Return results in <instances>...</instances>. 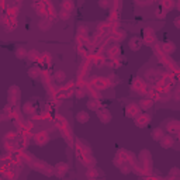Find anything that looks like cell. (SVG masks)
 Segmentation results:
<instances>
[{"instance_id": "1", "label": "cell", "mask_w": 180, "mask_h": 180, "mask_svg": "<svg viewBox=\"0 0 180 180\" xmlns=\"http://www.w3.org/2000/svg\"><path fill=\"white\" fill-rule=\"evenodd\" d=\"M141 47H142V41H141L138 37L131 38V41H129V48H131L132 51H140Z\"/></svg>"}, {"instance_id": "2", "label": "cell", "mask_w": 180, "mask_h": 180, "mask_svg": "<svg viewBox=\"0 0 180 180\" xmlns=\"http://www.w3.org/2000/svg\"><path fill=\"white\" fill-rule=\"evenodd\" d=\"M97 116H99V118L103 122H108L111 120V114L108 113V110H100L99 113H97Z\"/></svg>"}, {"instance_id": "3", "label": "cell", "mask_w": 180, "mask_h": 180, "mask_svg": "<svg viewBox=\"0 0 180 180\" xmlns=\"http://www.w3.org/2000/svg\"><path fill=\"white\" fill-rule=\"evenodd\" d=\"M38 27H40V30H42V31H48V30L52 27V23H51L49 20H47V18H44V20H41L40 21Z\"/></svg>"}, {"instance_id": "4", "label": "cell", "mask_w": 180, "mask_h": 180, "mask_svg": "<svg viewBox=\"0 0 180 180\" xmlns=\"http://www.w3.org/2000/svg\"><path fill=\"white\" fill-rule=\"evenodd\" d=\"M76 120L82 124H85V122L89 121V114H87L86 111H79L77 114H76Z\"/></svg>"}, {"instance_id": "5", "label": "cell", "mask_w": 180, "mask_h": 180, "mask_svg": "<svg viewBox=\"0 0 180 180\" xmlns=\"http://www.w3.org/2000/svg\"><path fill=\"white\" fill-rule=\"evenodd\" d=\"M163 137H165V135H163V131L160 128H155V129L152 131V138L155 141H162Z\"/></svg>"}, {"instance_id": "6", "label": "cell", "mask_w": 180, "mask_h": 180, "mask_svg": "<svg viewBox=\"0 0 180 180\" xmlns=\"http://www.w3.org/2000/svg\"><path fill=\"white\" fill-rule=\"evenodd\" d=\"M16 56H17L18 59H24L28 56V52L24 49V48H18L17 51H16Z\"/></svg>"}, {"instance_id": "7", "label": "cell", "mask_w": 180, "mask_h": 180, "mask_svg": "<svg viewBox=\"0 0 180 180\" xmlns=\"http://www.w3.org/2000/svg\"><path fill=\"white\" fill-rule=\"evenodd\" d=\"M173 144V140L170 138V137H163L162 138V146L163 148H170Z\"/></svg>"}, {"instance_id": "8", "label": "cell", "mask_w": 180, "mask_h": 180, "mask_svg": "<svg viewBox=\"0 0 180 180\" xmlns=\"http://www.w3.org/2000/svg\"><path fill=\"white\" fill-rule=\"evenodd\" d=\"M152 104H153V101H151V100H141L140 103L142 108H149V107H152Z\"/></svg>"}, {"instance_id": "9", "label": "cell", "mask_w": 180, "mask_h": 180, "mask_svg": "<svg viewBox=\"0 0 180 180\" xmlns=\"http://www.w3.org/2000/svg\"><path fill=\"white\" fill-rule=\"evenodd\" d=\"M65 77H66V75H65V72H62V70H58V72L55 73V79L58 82L65 80Z\"/></svg>"}, {"instance_id": "10", "label": "cell", "mask_w": 180, "mask_h": 180, "mask_svg": "<svg viewBox=\"0 0 180 180\" xmlns=\"http://www.w3.org/2000/svg\"><path fill=\"white\" fill-rule=\"evenodd\" d=\"M37 58H38V52L34 51V49H31V51L28 52V59L30 61H35Z\"/></svg>"}, {"instance_id": "11", "label": "cell", "mask_w": 180, "mask_h": 180, "mask_svg": "<svg viewBox=\"0 0 180 180\" xmlns=\"http://www.w3.org/2000/svg\"><path fill=\"white\" fill-rule=\"evenodd\" d=\"M87 107L92 108V110H97V103L93 101V100H92V101H87Z\"/></svg>"}, {"instance_id": "12", "label": "cell", "mask_w": 180, "mask_h": 180, "mask_svg": "<svg viewBox=\"0 0 180 180\" xmlns=\"http://www.w3.org/2000/svg\"><path fill=\"white\" fill-rule=\"evenodd\" d=\"M28 73L30 76H38V69H30Z\"/></svg>"}, {"instance_id": "13", "label": "cell", "mask_w": 180, "mask_h": 180, "mask_svg": "<svg viewBox=\"0 0 180 180\" xmlns=\"http://www.w3.org/2000/svg\"><path fill=\"white\" fill-rule=\"evenodd\" d=\"M64 12H65V10H64ZM69 16H70V13H69V12L61 13V17H62V18H69Z\"/></svg>"}, {"instance_id": "14", "label": "cell", "mask_w": 180, "mask_h": 180, "mask_svg": "<svg viewBox=\"0 0 180 180\" xmlns=\"http://www.w3.org/2000/svg\"><path fill=\"white\" fill-rule=\"evenodd\" d=\"M99 6L106 9V7H108V3H107V1H99Z\"/></svg>"}, {"instance_id": "15", "label": "cell", "mask_w": 180, "mask_h": 180, "mask_svg": "<svg viewBox=\"0 0 180 180\" xmlns=\"http://www.w3.org/2000/svg\"><path fill=\"white\" fill-rule=\"evenodd\" d=\"M170 174H179V170H177V168H173V170L170 172Z\"/></svg>"}, {"instance_id": "16", "label": "cell", "mask_w": 180, "mask_h": 180, "mask_svg": "<svg viewBox=\"0 0 180 180\" xmlns=\"http://www.w3.org/2000/svg\"><path fill=\"white\" fill-rule=\"evenodd\" d=\"M179 180H180V179H179Z\"/></svg>"}]
</instances>
